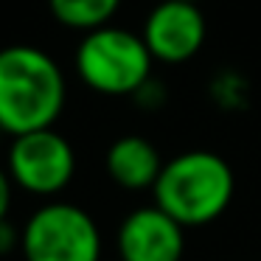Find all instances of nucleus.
Segmentation results:
<instances>
[{
	"instance_id": "1",
	"label": "nucleus",
	"mask_w": 261,
	"mask_h": 261,
	"mask_svg": "<svg viewBox=\"0 0 261 261\" xmlns=\"http://www.w3.org/2000/svg\"><path fill=\"white\" fill-rule=\"evenodd\" d=\"M65 73L34 45L0 48V129L17 138L51 129L65 110Z\"/></svg>"
},
{
	"instance_id": "2",
	"label": "nucleus",
	"mask_w": 261,
	"mask_h": 261,
	"mask_svg": "<svg viewBox=\"0 0 261 261\" xmlns=\"http://www.w3.org/2000/svg\"><path fill=\"white\" fill-rule=\"evenodd\" d=\"M154 205L182 227H202L216 222L233 202L236 177L225 158L194 149L163 163L154 182Z\"/></svg>"
},
{
	"instance_id": "3",
	"label": "nucleus",
	"mask_w": 261,
	"mask_h": 261,
	"mask_svg": "<svg viewBox=\"0 0 261 261\" xmlns=\"http://www.w3.org/2000/svg\"><path fill=\"white\" fill-rule=\"evenodd\" d=\"M152 54L141 34L101 25L76 48V70L101 96H135L152 79Z\"/></svg>"
},
{
	"instance_id": "4",
	"label": "nucleus",
	"mask_w": 261,
	"mask_h": 261,
	"mask_svg": "<svg viewBox=\"0 0 261 261\" xmlns=\"http://www.w3.org/2000/svg\"><path fill=\"white\" fill-rule=\"evenodd\" d=\"M20 253L25 261H98L101 233L85 208L73 202H48L23 225Z\"/></svg>"
},
{
	"instance_id": "5",
	"label": "nucleus",
	"mask_w": 261,
	"mask_h": 261,
	"mask_svg": "<svg viewBox=\"0 0 261 261\" xmlns=\"http://www.w3.org/2000/svg\"><path fill=\"white\" fill-rule=\"evenodd\" d=\"M6 169L17 188L34 197H54L73 180L76 154L68 138L51 126L14 138Z\"/></svg>"
},
{
	"instance_id": "6",
	"label": "nucleus",
	"mask_w": 261,
	"mask_h": 261,
	"mask_svg": "<svg viewBox=\"0 0 261 261\" xmlns=\"http://www.w3.org/2000/svg\"><path fill=\"white\" fill-rule=\"evenodd\" d=\"M205 17L197 3L188 0H163L149 12L143 23V42L152 59L166 65H180L197 57L205 42Z\"/></svg>"
},
{
	"instance_id": "7",
	"label": "nucleus",
	"mask_w": 261,
	"mask_h": 261,
	"mask_svg": "<svg viewBox=\"0 0 261 261\" xmlns=\"http://www.w3.org/2000/svg\"><path fill=\"white\" fill-rule=\"evenodd\" d=\"M186 227L174 222L158 205H143L126 214L115 244L121 261H182Z\"/></svg>"
},
{
	"instance_id": "8",
	"label": "nucleus",
	"mask_w": 261,
	"mask_h": 261,
	"mask_svg": "<svg viewBox=\"0 0 261 261\" xmlns=\"http://www.w3.org/2000/svg\"><path fill=\"white\" fill-rule=\"evenodd\" d=\"M160 169H163V160L154 143L141 135H124L107 149V174L113 177L115 186L126 191L154 188Z\"/></svg>"
},
{
	"instance_id": "9",
	"label": "nucleus",
	"mask_w": 261,
	"mask_h": 261,
	"mask_svg": "<svg viewBox=\"0 0 261 261\" xmlns=\"http://www.w3.org/2000/svg\"><path fill=\"white\" fill-rule=\"evenodd\" d=\"M121 0H48L54 20L76 31H96L110 25L113 14L118 12Z\"/></svg>"
},
{
	"instance_id": "10",
	"label": "nucleus",
	"mask_w": 261,
	"mask_h": 261,
	"mask_svg": "<svg viewBox=\"0 0 261 261\" xmlns=\"http://www.w3.org/2000/svg\"><path fill=\"white\" fill-rule=\"evenodd\" d=\"M12 194H14V182L9 169L0 166V219H9V211H12Z\"/></svg>"
},
{
	"instance_id": "11",
	"label": "nucleus",
	"mask_w": 261,
	"mask_h": 261,
	"mask_svg": "<svg viewBox=\"0 0 261 261\" xmlns=\"http://www.w3.org/2000/svg\"><path fill=\"white\" fill-rule=\"evenodd\" d=\"M14 247H20V230L9 219H0V255H9Z\"/></svg>"
},
{
	"instance_id": "12",
	"label": "nucleus",
	"mask_w": 261,
	"mask_h": 261,
	"mask_svg": "<svg viewBox=\"0 0 261 261\" xmlns=\"http://www.w3.org/2000/svg\"><path fill=\"white\" fill-rule=\"evenodd\" d=\"M0 135H6V132H3V129H0Z\"/></svg>"
},
{
	"instance_id": "13",
	"label": "nucleus",
	"mask_w": 261,
	"mask_h": 261,
	"mask_svg": "<svg viewBox=\"0 0 261 261\" xmlns=\"http://www.w3.org/2000/svg\"><path fill=\"white\" fill-rule=\"evenodd\" d=\"M188 3H197V0H188Z\"/></svg>"
}]
</instances>
